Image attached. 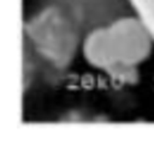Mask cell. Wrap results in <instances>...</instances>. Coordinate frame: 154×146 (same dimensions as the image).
Segmentation results:
<instances>
[{
  "instance_id": "7a4b0ae2",
  "label": "cell",
  "mask_w": 154,
  "mask_h": 146,
  "mask_svg": "<svg viewBox=\"0 0 154 146\" xmlns=\"http://www.w3.org/2000/svg\"><path fill=\"white\" fill-rule=\"evenodd\" d=\"M79 25L66 7H51L34 18L26 30L37 51L61 67L70 62L76 51Z\"/></svg>"
},
{
  "instance_id": "6da1fadb",
  "label": "cell",
  "mask_w": 154,
  "mask_h": 146,
  "mask_svg": "<svg viewBox=\"0 0 154 146\" xmlns=\"http://www.w3.org/2000/svg\"><path fill=\"white\" fill-rule=\"evenodd\" d=\"M150 35V30L142 19L123 16L94 28L85 38L84 54L96 67L126 72L148 55Z\"/></svg>"
},
{
  "instance_id": "3957f363",
  "label": "cell",
  "mask_w": 154,
  "mask_h": 146,
  "mask_svg": "<svg viewBox=\"0 0 154 146\" xmlns=\"http://www.w3.org/2000/svg\"><path fill=\"white\" fill-rule=\"evenodd\" d=\"M82 26L97 28L125 16L130 0H61Z\"/></svg>"
}]
</instances>
